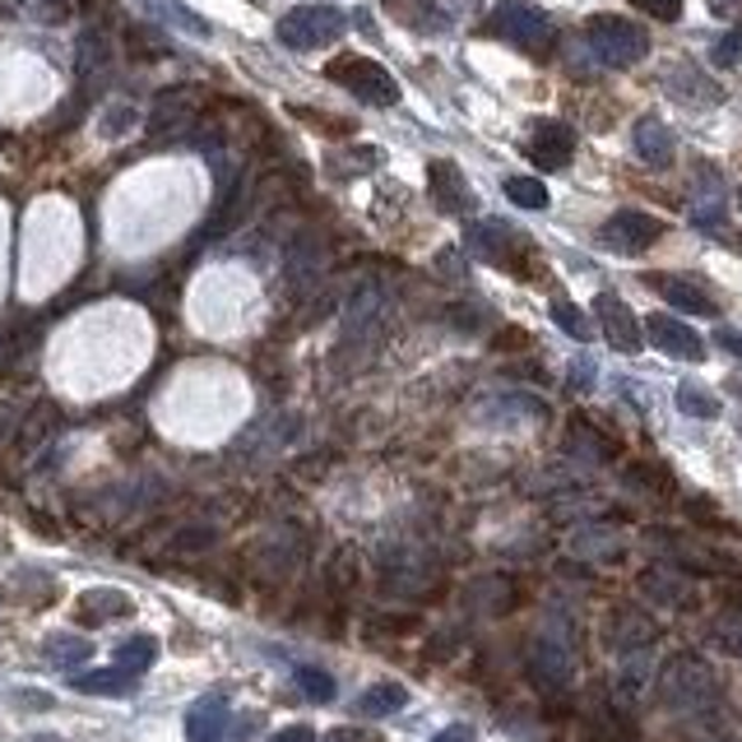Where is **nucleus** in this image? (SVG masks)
Instances as JSON below:
<instances>
[{"instance_id": "412c9836", "label": "nucleus", "mask_w": 742, "mask_h": 742, "mask_svg": "<svg viewBox=\"0 0 742 742\" xmlns=\"http://www.w3.org/2000/svg\"><path fill=\"white\" fill-rule=\"evenodd\" d=\"M293 682H298V692H302L307 701H315V705H330V701H334V692H339L334 678H330L325 669H298V673H293Z\"/></svg>"}, {"instance_id": "6ab92c4d", "label": "nucleus", "mask_w": 742, "mask_h": 742, "mask_svg": "<svg viewBox=\"0 0 742 742\" xmlns=\"http://www.w3.org/2000/svg\"><path fill=\"white\" fill-rule=\"evenodd\" d=\"M552 321H556V330H566L571 339H580V343H590L594 339V325H590V315L580 311L575 302H566V298H552Z\"/></svg>"}, {"instance_id": "c85d7f7f", "label": "nucleus", "mask_w": 742, "mask_h": 742, "mask_svg": "<svg viewBox=\"0 0 742 742\" xmlns=\"http://www.w3.org/2000/svg\"><path fill=\"white\" fill-rule=\"evenodd\" d=\"M714 343H720L724 353H733V358L742 362V334H738V330H714Z\"/></svg>"}, {"instance_id": "9b49d317", "label": "nucleus", "mask_w": 742, "mask_h": 742, "mask_svg": "<svg viewBox=\"0 0 742 742\" xmlns=\"http://www.w3.org/2000/svg\"><path fill=\"white\" fill-rule=\"evenodd\" d=\"M428 191H432L441 214H469L473 209V191H469L464 172L455 163H445V158H437V163L428 168Z\"/></svg>"}, {"instance_id": "f257e3e1", "label": "nucleus", "mask_w": 742, "mask_h": 742, "mask_svg": "<svg viewBox=\"0 0 742 742\" xmlns=\"http://www.w3.org/2000/svg\"><path fill=\"white\" fill-rule=\"evenodd\" d=\"M488 33L529 51V57H548L552 42H556L552 19L539 6H529V0H501V6L488 14Z\"/></svg>"}, {"instance_id": "f8f14e48", "label": "nucleus", "mask_w": 742, "mask_h": 742, "mask_svg": "<svg viewBox=\"0 0 742 742\" xmlns=\"http://www.w3.org/2000/svg\"><path fill=\"white\" fill-rule=\"evenodd\" d=\"M228 738V696L209 692L186 710V742H223Z\"/></svg>"}, {"instance_id": "9d476101", "label": "nucleus", "mask_w": 742, "mask_h": 742, "mask_svg": "<svg viewBox=\"0 0 742 742\" xmlns=\"http://www.w3.org/2000/svg\"><path fill=\"white\" fill-rule=\"evenodd\" d=\"M645 288H654V293L664 298L669 307H678L686 315H714V311H720V302L710 298V288L701 279H686V274H645Z\"/></svg>"}, {"instance_id": "a878e982", "label": "nucleus", "mask_w": 742, "mask_h": 742, "mask_svg": "<svg viewBox=\"0 0 742 742\" xmlns=\"http://www.w3.org/2000/svg\"><path fill=\"white\" fill-rule=\"evenodd\" d=\"M710 61H714V66H738V61H742V29H733V33H724L720 42H714Z\"/></svg>"}, {"instance_id": "4be33fe9", "label": "nucleus", "mask_w": 742, "mask_h": 742, "mask_svg": "<svg viewBox=\"0 0 742 742\" xmlns=\"http://www.w3.org/2000/svg\"><path fill=\"white\" fill-rule=\"evenodd\" d=\"M678 409L686 413V418H720V400H714L710 390H701V385H678Z\"/></svg>"}, {"instance_id": "7c9ffc66", "label": "nucleus", "mask_w": 742, "mask_h": 742, "mask_svg": "<svg viewBox=\"0 0 742 742\" xmlns=\"http://www.w3.org/2000/svg\"><path fill=\"white\" fill-rule=\"evenodd\" d=\"M714 14H742V0H710Z\"/></svg>"}, {"instance_id": "dca6fc26", "label": "nucleus", "mask_w": 742, "mask_h": 742, "mask_svg": "<svg viewBox=\"0 0 742 742\" xmlns=\"http://www.w3.org/2000/svg\"><path fill=\"white\" fill-rule=\"evenodd\" d=\"M404 705H409L404 682H377L358 696V714H367V720H385V714H400Z\"/></svg>"}, {"instance_id": "c756f323", "label": "nucleus", "mask_w": 742, "mask_h": 742, "mask_svg": "<svg viewBox=\"0 0 742 742\" xmlns=\"http://www.w3.org/2000/svg\"><path fill=\"white\" fill-rule=\"evenodd\" d=\"M432 742H473V729H469V724H450V729H441Z\"/></svg>"}, {"instance_id": "7ed1b4c3", "label": "nucleus", "mask_w": 742, "mask_h": 742, "mask_svg": "<svg viewBox=\"0 0 742 742\" xmlns=\"http://www.w3.org/2000/svg\"><path fill=\"white\" fill-rule=\"evenodd\" d=\"M325 79L339 89H349L353 98H362L367 108H394L400 102V84H394V74L371 61V57H353V51H343L325 66Z\"/></svg>"}, {"instance_id": "b1692460", "label": "nucleus", "mask_w": 742, "mask_h": 742, "mask_svg": "<svg viewBox=\"0 0 742 742\" xmlns=\"http://www.w3.org/2000/svg\"><path fill=\"white\" fill-rule=\"evenodd\" d=\"M710 635H714V645H720L724 654H738V659H742V613H724L720 622L710 626Z\"/></svg>"}, {"instance_id": "0eeeda50", "label": "nucleus", "mask_w": 742, "mask_h": 742, "mask_svg": "<svg viewBox=\"0 0 742 742\" xmlns=\"http://www.w3.org/2000/svg\"><path fill=\"white\" fill-rule=\"evenodd\" d=\"M524 153L539 172H562L575 158V130L566 121H534V130H529V140H524Z\"/></svg>"}, {"instance_id": "a211bd4d", "label": "nucleus", "mask_w": 742, "mask_h": 742, "mask_svg": "<svg viewBox=\"0 0 742 742\" xmlns=\"http://www.w3.org/2000/svg\"><path fill=\"white\" fill-rule=\"evenodd\" d=\"M42 654H47L57 669H79V664H84V659L93 654V645L84 641V635H47Z\"/></svg>"}, {"instance_id": "f03ea898", "label": "nucleus", "mask_w": 742, "mask_h": 742, "mask_svg": "<svg viewBox=\"0 0 742 742\" xmlns=\"http://www.w3.org/2000/svg\"><path fill=\"white\" fill-rule=\"evenodd\" d=\"M585 42H590L594 57L603 66H613V70H626L635 61H645V51H650V33L641 29V23L622 19V14H594V19H585Z\"/></svg>"}, {"instance_id": "39448f33", "label": "nucleus", "mask_w": 742, "mask_h": 742, "mask_svg": "<svg viewBox=\"0 0 742 742\" xmlns=\"http://www.w3.org/2000/svg\"><path fill=\"white\" fill-rule=\"evenodd\" d=\"M343 33V14L334 6H298L279 19V42L293 51H315L330 47Z\"/></svg>"}, {"instance_id": "f3484780", "label": "nucleus", "mask_w": 742, "mask_h": 742, "mask_svg": "<svg viewBox=\"0 0 742 742\" xmlns=\"http://www.w3.org/2000/svg\"><path fill=\"white\" fill-rule=\"evenodd\" d=\"M153 659H158V641H153V635H130V641L117 645V669L136 673V678L153 669Z\"/></svg>"}, {"instance_id": "393cba45", "label": "nucleus", "mask_w": 742, "mask_h": 742, "mask_svg": "<svg viewBox=\"0 0 742 742\" xmlns=\"http://www.w3.org/2000/svg\"><path fill=\"white\" fill-rule=\"evenodd\" d=\"M641 14H650V19H659V23H678L682 19V0H631Z\"/></svg>"}, {"instance_id": "cd10ccee", "label": "nucleus", "mask_w": 742, "mask_h": 742, "mask_svg": "<svg viewBox=\"0 0 742 742\" xmlns=\"http://www.w3.org/2000/svg\"><path fill=\"white\" fill-rule=\"evenodd\" d=\"M325 742H385L381 733H367V729H334Z\"/></svg>"}, {"instance_id": "2f4dec72", "label": "nucleus", "mask_w": 742, "mask_h": 742, "mask_svg": "<svg viewBox=\"0 0 742 742\" xmlns=\"http://www.w3.org/2000/svg\"><path fill=\"white\" fill-rule=\"evenodd\" d=\"M733 247H738V251H742V232H738V237H733Z\"/></svg>"}, {"instance_id": "2eb2a0df", "label": "nucleus", "mask_w": 742, "mask_h": 742, "mask_svg": "<svg viewBox=\"0 0 742 742\" xmlns=\"http://www.w3.org/2000/svg\"><path fill=\"white\" fill-rule=\"evenodd\" d=\"M136 673H126V669H98V673H74L70 686L74 692H89V696H130L136 692Z\"/></svg>"}, {"instance_id": "423d86ee", "label": "nucleus", "mask_w": 742, "mask_h": 742, "mask_svg": "<svg viewBox=\"0 0 742 742\" xmlns=\"http://www.w3.org/2000/svg\"><path fill=\"white\" fill-rule=\"evenodd\" d=\"M659 237H664V223L645 214V209H618V214L599 228V242L618 255H641L659 242Z\"/></svg>"}, {"instance_id": "bb28decb", "label": "nucleus", "mask_w": 742, "mask_h": 742, "mask_svg": "<svg viewBox=\"0 0 742 742\" xmlns=\"http://www.w3.org/2000/svg\"><path fill=\"white\" fill-rule=\"evenodd\" d=\"M270 742H315V729H311V724H288V729H279Z\"/></svg>"}, {"instance_id": "5701e85b", "label": "nucleus", "mask_w": 742, "mask_h": 742, "mask_svg": "<svg viewBox=\"0 0 742 742\" xmlns=\"http://www.w3.org/2000/svg\"><path fill=\"white\" fill-rule=\"evenodd\" d=\"M507 200L520 209H548V186L539 177H511L507 181Z\"/></svg>"}, {"instance_id": "6e6552de", "label": "nucleus", "mask_w": 742, "mask_h": 742, "mask_svg": "<svg viewBox=\"0 0 742 742\" xmlns=\"http://www.w3.org/2000/svg\"><path fill=\"white\" fill-rule=\"evenodd\" d=\"M645 339L654 343L659 353H669V358H682V362H701L705 358V339L686 325V321H678V315H669V311H654V315H645Z\"/></svg>"}, {"instance_id": "aec40b11", "label": "nucleus", "mask_w": 742, "mask_h": 742, "mask_svg": "<svg viewBox=\"0 0 742 742\" xmlns=\"http://www.w3.org/2000/svg\"><path fill=\"white\" fill-rule=\"evenodd\" d=\"M144 6L153 10V14H163L168 23H177V29H186V33H195V38H209V23L195 14V10H186L181 0H144Z\"/></svg>"}, {"instance_id": "20e7f679", "label": "nucleus", "mask_w": 742, "mask_h": 742, "mask_svg": "<svg viewBox=\"0 0 742 742\" xmlns=\"http://www.w3.org/2000/svg\"><path fill=\"white\" fill-rule=\"evenodd\" d=\"M664 701L682 714H696V710L720 701V682H714L705 659H696V654L673 659V664L664 669Z\"/></svg>"}, {"instance_id": "473e14b6", "label": "nucleus", "mask_w": 742, "mask_h": 742, "mask_svg": "<svg viewBox=\"0 0 742 742\" xmlns=\"http://www.w3.org/2000/svg\"><path fill=\"white\" fill-rule=\"evenodd\" d=\"M705 742H729V738H705Z\"/></svg>"}, {"instance_id": "4468645a", "label": "nucleus", "mask_w": 742, "mask_h": 742, "mask_svg": "<svg viewBox=\"0 0 742 742\" xmlns=\"http://www.w3.org/2000/svg\"><path fill=\"white\" fill-rule=\"evenodd\" d=\"M74 613L84 626H102V622H117V618H130L136 613V603H130V594L121 590H84L74 603Z\"/></svg>"}, {"instance_id": "1a4fd4ad", "label": "nucleus", "mask_w": 742, "mask_h": 742, "mask_svg": "<svg viewBox=\"0 0 742 742\" xmlns=\"http://www.w3.org/2000/svg\"><path fill=\"white\" fill-rule=\"evenodd\" d=\"M594 315H599L603 339L613 343L618 353H641V343H645L641 321H635V311H631L618 293H599V298H594Z\"/></svg>"}, {"instance_id": "ddd939ff", "label": "nucleus", "mask_w": 742, "mask_h": 742, "mask_svg": "<svg viewBox=\"0 0 742 742\" xmlns=\"http://www.w3.org/2000/svg\"><path fill=\"white\" fill-rule=\"evenodd\" d=\"M631 144H635V153H641V163H650V168H669L673 163V130L659 121V117H641V121H635Z\"/></svg>"}]
</instances>
